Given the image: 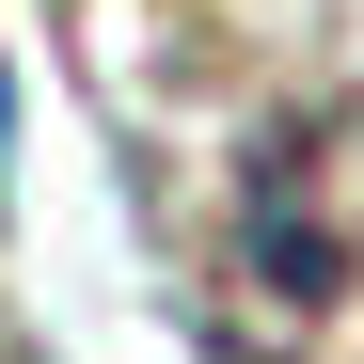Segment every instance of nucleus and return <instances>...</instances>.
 Here are the masks:
<instances>
[{
  "instance_id": "nucleus-1",
  "label": "nucleus",
  "mask_w": 364,
  "mask_h": 364,
  "mask_svg": "<svg viewBox=\"0 0 364 364\" xmlns=\"http://www.w3.org/2000/svg\"><path fill=\"white\" fill-rule=\"evenodd\" d=\"M237 269L285 301V333H317L364 285V111H301L237 174Z\"/></svg>"
},
{
  "instance_id": "nucleus-2",
  "label": "nucleus",
  "mask_w": 364,
  "mask_h": 364,
  "mask_svg": "<svg viewBox=\"0 0 364 364\" xmlns=\"http://www.w3.org/2000/svg\"><path fill=\"white\" fill-rule=\"evenodd\" d=\"M0 159H16V64H0Z\"/></svg>"
},
{
  "instance_id": "nucleus-3",
  "label": "nucleus",
  "mask_w": 364,
  "mask_h": 364,
  "mask_svg": "<svg viewBox=\"0 0 364 364\" xmlns=\"http://www.w3.org/2000/svg\"><path fill=\"white\" fill-rule=\"evenodd\" d=\"M0 364H32V348H0Z\"/></svg>"
}]
</instances>
